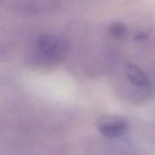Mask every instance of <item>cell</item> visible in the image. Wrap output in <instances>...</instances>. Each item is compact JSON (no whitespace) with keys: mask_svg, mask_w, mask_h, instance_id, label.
Instances as JSON below:
<instances>
[{"mask_svg":"<svg viewBox=\"0 0 155 155\" xmlns=\"http://www.w3.org/2000/svg\"><path fill=\"white\" fill-rule=\"evenodd\" d=\"M66 49L65 41L57 36L42 35L36 41V53L47 62L58 61L65 54Z\"/></svg>","mask_w":155,"mask_h":155,"instance_id":"1","label":"cell"},{"mask_svg":"<svg viewBox=\"0 0 155 155\" xmlns=\"http://www.w3.org/2000/svg\"><path fill=\"white\" fill-rule=\"evenodd\" d=\"M126 76L128 80L134 85L140 88H148L150 87L151 82L147 74L141 70L140 68L134 65H129L126 69Z\"/></svg>","mask_w":155,"mask_h":155,"instance_id":"3","label":"cell"},{"mask_svg":"<svg viewBox=\"0 0 155 155\" xmlns=\"http://www.w3.org/2000/svg\"><path fill=\"white\" fill-rule=\"evenodd\" d=\"M102 134L108 138H119L124 135L128 130V124L123 119H106L99 124Z\"/></svg>","mask_w":155,"mask_h":155,"instance_id":"2","label":"cell"},{"mask_svg":"<svg viewBox=\"0 0 155 155\" xmlns=\"http://www.w3.org/2000/svg\"><path fill=\"white\" fill-rule=\"evenodd\" d=\"M147 37H148V35L145 32L140 33L136 35V39H139V40H144V39H147Z\"/></svg>","mask_w":155,"mask_h":155,"instance_id":"5","label":"cell"},{"mask_svg":"<svg viewBox=\"0 0 155 155\" xmlns=\"http://www.w3.org/2000/svg\"><path fill=\"white\" fill-rule=\"evenodd\" d=\"M127 28L122 23H114L110 26V33L115 37H123L126 35Z\"/></svg>","mask_w":155,"mask_h":155,"instance_id":"4","label":"cell"}]
</instances>
